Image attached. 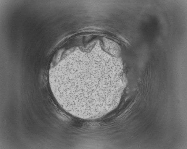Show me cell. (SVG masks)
Listing matches in <instances>:
<instances>
[{
  "mask_svg": "<svg viewBox=\"0 0 187 149\" xmlns=\"http://www.w3.org/2000/svg\"><path fill=\"white\" fill-rule=\"evenodd\" d=\"M107 70L97 63H83L80 56L65 58L49 73L51 91L61 106L90 108L110 97Z\"/></svg>",
  "mask_w": 187,
  "mask_h": 149,
  "instance_id": "1",
  "label": "cell"
}]
</instances>
